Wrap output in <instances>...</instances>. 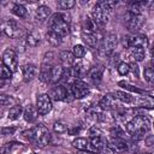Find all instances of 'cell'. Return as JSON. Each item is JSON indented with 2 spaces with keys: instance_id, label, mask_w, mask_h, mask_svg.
I'll return each mask as SVG.
<instances>
[{
  "instance_id": "obj_1",
  "label": "cell",
  "mask_w": 154,
  "mask_h": 154,
  "mask_svg": "<svg viewBox=\"0 0 154 154\" xmlns=\"http://www.w3.org/2000/svg\"><path fill=\"white\" fill-rule=\"evenodd\" d=\"M125 130L132 140H143L146 134L150 130V120L147 116H136L126 122Z\"/></svg>"
},
{
  "instance_id": "obj_2",
  "label": "cell",
  "mask_w": 154,
  "mask_h": 154,
  "mask_svg": "<svg viewBox=\"0 0 154 154\" xmlns=\"http://www.w3.org/2000/svg\"><path fill=\"white\" fill-rule=\"evenodd\" d=\"M70 14L66 12H59L51 17L49 19V30L54 31L59 36L64 37L70 32Z\"/></svg>"
},
{
  "instance_id": "obj_3",
  "label": "cell",
  "mask_w": 154,
  "mask_h": 154,
  "mask_svg": "<svg viewBox=\"0 0 154 154\" xmlns=\"http://www.w3.org/2000/svg\"><path fill=\"white\" fill-rule=\"evenodd\" d=\"M24 136L29 141L34 142L36 146H40V147H46L51 142V134L48 129L42 124H38L35 128L25 131Z\"/></svg>"
},
{
  "instance_id": "obj_4",
  "label": "cell",
  "mask_w": 154,
  "mask_h": 154,
  "mask_svg": "<svg viewBox=\"0 0 154 154\" xmlns=\"http://www.w3.org/2000/svg\"><path fill=\"white\" fill-rule=\"evenodd\" d=\"M118 43V37L113 32H107L106 35L102 36L101 43L97 48L99 54L102 58H111L114 53V48Z\"/></svg>"
},
{
  "instance_id": "obj_5",
  "label": "cell",
  "mask_w": 154,
  "mask_h": 154,
  "mask_svg": "<svg viewBox=\"0 0 154 154\" xmlns=\"http://www.w3.org/2000/svg\"><path fill=\"white\" fill-rule=\"evenodd\" d=\"M0 31H2L10 38H19L23 36V29L18 25L16 20L12 19L4 20L0 25Z\"/></svg>"
},
{
  "instance_id": "obj_6",
  "label": "cell",
  "mask_w": 154,
  "mask_h": 154,
  "mask_svg": "<svg viewBox=\"0 0 154 154\" xmlns=\"http://www.w3.org/2000/svg\"><path fill=\"white\" fill-rule=\"evenodd\" d=\"M125 25L129 29V31L137 34V31L140 29H142V26L146 23V17L143 14H132L130 12H126L125 14Z\"/></svg>"
},
{
  "instance_id": "obj_7",
  "label": "cell",
  "mask_w": 154,
  "mask_h": 154,
  "mask_svg": "<svg viewBox=\"0 0 154 154\" xmlns=\"http://www.w3.org/2000/svg\"><path fill=\"white\" fill-rule=\"evenodd\" d=\"M1 61H2V65H5L12 72L17 71V69H18V58H17V53L13 49H11V48L5 49L2 55H1Z\"/></svg>"
},
{
  "instance_id": "obj_8",
  "label": "cell",
  "mask_w": 154,
  "mask_h": 154,
  "mask_svg": "<svg viewBox=\"0 0 154 154\" xmlns=\"http://www.w3.org/2000/svg\"><path fill=\"white\" fill-rule=\"evenodd\" d=\"M53 103L48 94H40L36 99V109L40 116H46L52 111Z\"/></svg>"
},
{
  "instance_id": "obj_9",
  "label": "cell",
  "mask_w": 154,
  "mask_h": 154,
  "mask_svg": "<svg viewBox=\"0 0 154 154\" xmlns=\"http://www.w3.org/2000/svg\"><path fill=\"white\" fill-rule=\"evenodd\" d=\"M91 19L95 22V24L97 25V28L99 29H102L106 24H107V22H108V13L107 12H105L99 5H97V2L94 5V7H93V10H91Z\"/></svg>"
},
{
  "instance_id": "obj_10",
  "label": "cell",
  "mask_w": 154,
  "mask_h": 154,
  "mask_svg": "<svg viewBox=\"0 0 154 154\" xmlns=\"http://www.w3.org/2000/svg\"><path fill=\"white\" fill-rule=\"evenodd\" d=\"M73 99H82L84 96H87L89 94V87L85 82L81 81V79H76L70 84Z\"/></svg>"
},
{
  "instance_id": "obj_11",
  "label": "cell",
  "mask_w": 154,
  "mask_h": 154,
  "mask_svg": "<svg viewBox=\"0 0 154 154\" xmlns=\"http://www.w3.org/2000/svg\"><path fill=\"white\" fill-rule=\"evenodd\" d=\"M126 42H124V45L128 48H134V47H147L148 46V38L144 34H134L131 36L125 37Z\"/></svg>"
},
{
  "instance_id": "obj_12",
  "label": "cell",
  "mask_w": 154,
  "mask_h": 154,
  "mask_svg": "<svg viewBox=\"0 0 154 154\" xmlns=\"http://www.w3.org/2000/svg\"><path fill=\"white\" fill-rule=\"evenodd\" d=\"M48 96L54 101H65L67 96V87L64 84H55L51 88Z\"/></svg>"
},
{
  "instance_id": "obj_13",
  "label": "cell",
  "mask_w": 154,
  "mask_h": 154,
  "mask_svg": "<svg viewBox=\"0 0 154 154\" xmlns=\"http://www.w3.org/2000/svg\"><path fill=\"white\" fill-rule=\"evenodd\" d=\"M82 40L87 43V46L93 47V48H99L101 40H102V36H100L97 32H89V31L83 30L82 31Z\"/></svg>"
},
{
  "instance_id": "obj_14",
  "label": "cell",
  "mask_w": 154,
  "mask_h": 154,
  "mask_svg": "<svg viewBox=\"0 0 154 154\" xmlns=\"http://www.w3.org/2000/svg\"><path fill=\"white\" fill-rule=\"evenodd\" d=\"M118 105H120V102L116 99V96H114L113 94H106V95H103L102 99H101L100 102H99V107H100L102 111H103V109H106V111L113 109V108H116Z\"/></svg>"
},
{
  "instance_id": "obj_15",
  "label": "cell",
  "mask_w": 154,
  "mask_h": 154,
  "mask_svg": "<svg viewBox=\"0 0 154 154\" xmlns=\"http://www.w3.org/2000/svg\"><path fill=\"white\" fill-rule=\"evenodd\" d=\"M107 147L112 150V152H116V153H124L129 149V144L125 140H122V138H113L108 142L107 141Z\"/></svg>"
},
{
  "instance_id": "obj_16",
  "label": "cell",
  "mask_w": 154,
  "mask_h": 154,
  "mask_svg": "<svg viewBox=\"0 0 154 154\" xmlns=\"http://www.w3.org/2000/svg\"><path fill=\"white\" fill-rule=\"evenodd\" d=\"M22 72H23V79H24V82L29 83V82H31L37 76L38 69L34 64H25L22 67Z\"/></svg>"
},
{
  "instance_id": "obj_17",
  "label": "cell",
  "mask_w": 154,
  "mask_h": 154,
  "mask_svg": "<svg viewBox=\"0 0 154 154\" xmlns=\"http://www.w3.org/2000/svg\"><path fill=\"white\" fill-rule=\"evenodd\" d=\"M102 76H103V66H101V65L94 66L88 71V78L94 84H99L102 79Z\"/></svg>"
},
{
  "instance_id": "obj_18",
  "label": "cell",
  "mask_w": 154,
  "mask_h": 154,
  "mask_svg": "<svg viewBox=\"0 0 154 154\" xmlns=\"http://www.w3.org/2000/svg\"><path fill=\"white\" fill-rule=\"evenodd\" d=\"M89 147L95 152L103 150L105 148H107V140H105L102 136H91L89 140Z\"/></svg>"
},
{
  "instance_id": "obj_19",
  "label": "cell",
  "mask_w": 154,
  "mask_h": 154,
  "mask_svg": "<svg viewBox=\"0 0 154 154\" xmlns=\"http://www.w3.org/2000/svg\"><path fill=\"white\" fill-rule=\"evenodd\" d=\"M113 95L116 96V99H117L120 103H125V105H134V103H136V97L132 96V95L129 94V93L118 90V91L113 93Z\"/></svg>"
},
{
  "instance_id": "obj_20",
  "label": "cell",
  "mask_w": 154,
  "mask_h": 154,
  "mask_svg": "<svg viewBox=\"0 0 154 154\" xmlns=\"http://www.w3.org/2000/svg\"><path fill=\"white\" fill-rule=\"evenodd\" d=\"M37 116H38L37 109H36V107H34L32 105H28V106L23 109V118H24V120L28 122V123H34V122H36Z\"/></svg>"
},
{
  "instance_id": "obj_21",
  "label": "cell",
  "mask_w": 154,
  "mask_h": 154,
  "mask_svg": "<svg viewBox=\"0 0 154 154\" xmlns=\"http://www.w3.org/2000/svg\"><path fill=\"white\" fill-rule=\"evenodd\" d=\"M51 16V8L46 5H41L35 10V19L38 22L46 20Z\"/></svg>"
},
{
  "instance_id": "obj_22",
  "label": "cell",
  "mask_w": 154,
  "mask_h": 154,
  "mask_svg": "<svg viewBox=\"0 0 154 154\" xmlns=\"http://www.w3.org/2000/svg\"><path fill=\"white\" fill-rule=\"evenodd\" d=\"M55 54L53 52H47L43 57L42 64H41V70H51L55 64Z\"/></svg>"
},
{
  "instance_id": "obj_23",
  "label": "cell",
  "mask_w": 154,
  "mask_h": 154,
  "mask_svg": "<svg viewBox=\"0 0 154 154\" xmlns=\"http://www.w3.org/2000/svg\"><path fill=\"white\" fill-rule=\"evenodd\" d=\"M40 42H41V37H40V35L37 32L30 31V32L26 34V36H25L26 46H29V47H37L40 45Z\"/></svg>"
},
{
  "instance_id": "obj_24",
  "label": "cell",
  "mask_w": 154,
  "mask_h": 154,
  "mask_svg": "<svg viewBox=\"0 0 154 154\" xmlns=\"http://www.w3.org/2000/svg\"><path fill=\"white\" fill-rule=\"evenodd\" d=\"M59 59H60V61H61V64L65 66V67H70V66H72V64L75 63V57L72 55V53L71 52H69V51H63L60 54H59Z\"/></svg>"
},
{
  "instance_id": "obj_25",
  "label": "cell",
  "mask_w": 154,
  "mask_h": 154,
  "mask_svg": "<svg viewBox=\"0 0 154 154\" xmlns=\"http://www.w3.org/2000/svg\"><path fill=\"white\" fill-rule=\"evenodd\" d=\"M63 71H64V67L61 65H54L51 69V83H54L55 84V83L60 82Z\"/></svg>"
},
{
  "instance_id": "obj_26",
  "label": "cell",
  "mask_w": 154,
  "mask_h": 154,
  "mask_svg": "<svg viewBox=\"0 0 154 154\" xmlns=\"http://www.w3.org/2000/svg\"><path fill=\"white\" fill-rule=\"evenodd\" d=\"M130 55L134 59V63L142 61L146 58V51L142 47H134V48H130Z\"/></svg>"
},
{
  "instance_id": "obj_27",
  "label": "cell",
  "mask_w": 154,
  "mask_h": 154,
  "mask_svg": "<svg viewBox=\"0 0 154 154\" xmlns=\"http://www.w3.org/2000/svg\"><path fill=\"white\" fill-rule=\"evenodd\" d=\"M46 40H47L48 43H51V45L54 46V47L61 45V42H63V37L59 36L58 34H55V32L52 31V30H48V32L46 34Z\"/></svg>"
},
{
  "instance_id": "obj_28",
  "label": "cell",
  "mask_w": 154,
  "mask_h": 154,
  "mask_svg": "<svg viewBox=\"0 0 154 154\" xmlns=\"http://www.w3.org/2000/svg\"><path fill=\"white\" fill-rule=\"evenodd\" d=\"M109 134H111V136H112L113 138H122V140H125L128 132H126L120 125H114L113 128H111Z\"/></svg>"
},
{
  "instance_id": "obj_29",
  "label": "cell",
  "mask_w": 154,
  "mask_h": 154,
  "mask_svg": "<svg viewBox=\"0 0 154 154\" xmlns=\"http://www.w3.org/2000/svg\"><path fill=\"white\" fill-rule=\"evenodd\" d=\"M72 146L77 148V150H88L89 148V140L83 137H77L72 141Z\"/></svg>"
},
{
  "instance_id": "obj_30",
  "label": "cell",
  "mask_w": 154,
  "mask_h": 154,
  "mask_svg": "<svg viewBox=\"0 0 154 154\" xmlns=\"http://www.w3.org/2000/svg\"><path fill=\"white\" fill-rule=\"evenodd\" d=\"M97 5H99L105 12L109 13V12H112V11L114 10V7L118 5V1H116V0H102V1H99Z\"/></svg>"
},
{
  "instance_id": "obj_31",
  "label": "cell",
  "mask_w": 154,
  "mask_h": 154,
  "mask_svg": "<svg viewBox=\"0 0 154 154\" xmlns=\"http://www.w3.org/2000/svg\"><path fill=\"white\" fill-rule=\"evenodd\" d=\"M11 12H12L14 16L19 17V18H25V17H26V13H28V10H26L25 6L22 5V4H14V5L12 6V8H11Z\"/></svg>"
},
{
  "instance_id": "obj_32",
  "label": "cell",
  "mask_w": 154,
  "mask_h": 154,
  "mask_svg": "<svg viewBox=\"0 0 154 154\" xmlns=\"http://www.w3.org/2000/svg\"><path fill=\"white\" fill-rule=\"evenodd\" d=\"M23 113V107L20 105H14L10 108L8 113H7V117L10 120H16L19 118V116Z\"/></svg>"
},
{
  "instance_id": "obj_33",
  "label": "cell",
  "mask_w": 154,
  "mask_h": 154,
  "mask_svg": "<svg viewBox=\"0 0 154 154\" xmlns=\"http://www.w3.org/2000/svg\"><path fill=\"white\" fill-rule=\"evenodd\" d=\"M72 55L75 57V59H78V60H81L85 54H87V49L84 48V46H82V45H75L73 47H72Z\"/></svg>"
},
{
  "instance_id": "obj_34",
  "label": "cell",
  "mask_w": 154,
  "mask_h": 154,
  "mask_svg": "<svg viewBox=\"0 0 154 154\" xmlns=\"http://www.w3.org/2000/svg\"><path fill=\"white\" fill-rule=\"evenodd\" d=\"M84 30L89 31V32H97L99 31V28L95 24V22L88 16L84 18Z\"/></svg>"
},
{
  "instance_id": "obj_35",
  "label": "cell",
  "mask_w": 154,
  "mask_h": 154,
  "mask_svg": "<svg viewBox=\"0 0 154 154\" xmlns=\"http://www.w3.org/2000/svg\"><path fill=\"white\" fill-rule=\"evenodd\" d=\"M76 5L75 0H60L57 2V7L59 10H71Z\"/></svg>"
},
{
  "instance_id": "obj_36",
  "label": "cell",
  "mask_w": 154,
  "mask_h": 154,
  "mask_svg": "<svg viewBox=\"0 0 154 154\" xmlns=\"http://www.w3.org/2000/svg\"><path fill=\"white\" fill-rule=\"evenodd\" d=\"M67 129H69V126H67L64 122L58 120V122H55V123L53 124V130H54L57 134H65V132H67Z\"/></svg>"
},
{
  "instance_id": "obj_37",
  "label": "cell",
  "mask_w": 154,
  "mask_h": 154,
  "mask_svg": "<svg viewBox=\"0 0 154 154\" xmlns=\"http://www.w3.org/2000/svg\"><path fill=\"white\" fill-rule=\"evenodd\" d=\"M117 71H118V73H119L120 76L128 75V73L130 72V65H129V63H125V61L119 63V64L117 65Z\"/></svg>"
},
{
  "instance_id": "obj_38",
  "label": "cell",
  "mask_w": 154,
  "mask_h": 154,
  "mask_svg": "<svg viewBox=\"0 0 154 154\" xmlns=\"http://www.w3.org/2000/svg\"><path fill=\"white\" fill-rule=\"evenodd\" d=\"M12 75H13V72L11 71V70H8L5 65H0V78H4V79H6V81H11V78H12Z\"/></svg>"
},
{
  "instance_id": "obj_39",
  "label": "cell",
  "mask_w": 154,
  "mask_h": 154,
  "mask_svg": "<svg viewBox=\"0 0 154 154\" xmlns=\"http://www.w3.org/2000/svg\"><path fill=\"white\" fill-rule=\"evenodd\" d=\"M38 78L42 83H51V70H41Z\"/></svg>"
},
{
  "instance_id": "obj_40",
  "label": "cell",
  "mask_w": 154,
  "mask_h": 154,
  "mask_svg": "<svg viewBox=\"0 0 154 154\" xmlns=\"http://www.w3.org/2000/svg\"><path fill=\"white\" fill-rule=\"evenodd\" d=\"M119 85H120V87H123L124 89L129 90V91H132V93H137V94H143V93H144L142 89H140V88H136V87H134V85H130V84H128V83H124V82H119Z\"/></svg>"
},
{
  "instance_id": "obj_41",
  "label": "cell",
  "mask_w": 154,
  "mask_h": 154,
  "mask_svg": "<svg viewBox=\"0 0 154 154\" xmlns=\"http://www.w3.org/2000/svg\"><path fill=\"white\" fill-rule=\"evenodd\" d=\"M143 76H144V79L148 82V83H152L153 82V77H154V73H153V69L152 67H146L144 71H143Z\"/></svg>"
},
{
  "instance_id": "obj_42",
  "label": "cell",
  "mask_w": 154,
  "mask_h": 154,
  "mask_svg": "<svg viewBox=\"0 0 154 154\" xmlns=\"http://www.w3.org/2000/svg\"><path fill=\"white\" fill-rule=\"evenodd\" d=\"M12 101H13V100H12V97H11L10 95H7V94H0V106H1V107L8 105V103L12 102Z\"/></svg>"
},
{
  "instance_id": "obj_43",
  "label": "cell",
  "mask_w": 154,
  "mask_h": 154,
  "mask_svg": "<svg viewBox=\"0 0 154 154\" xmlns=\"http://www.w3.org/2000/svg\"><path fill=\"white\" fill-rule=\"evenodd\" d=\"M130 65V71L134 73L135 77H138V66L136 63H132V64H129Z\"/></svg>"
},
{
  "instance_id": "obj_44",
  "label": "cell",
  "mask_w": 154,
  "mask_h": 154,
  "mask_svg": "<svg viewBox=\"0 0 154 154\" xmlns=\"http://www.w3.org/2000/svg\"><path fill=\"white\" fill-rule=\"evenodd\" d=\"M16 131V128H2L1 130H0V132L2 134V135H11V134H13Z\"/></svg>"
},
{
  "instance_id": "obj_45",
  "label": "cell",
  "mask_w": 154,
  "mask_h": 154,
  "mask_svg": "<svg viewBox=\"0 0 154 154\" xmlns=\"http://www.w3.org/2000/svg\"><path fill=\"white\" fill-rule=\"evenodd\" d=\"M78 131H79V128H73V129H67V132H69V134H71V135H76V134H78Z\"/></svg>"
},
{
  "instance_id": "obj_46",
  "label": "cell",
  "mask_w": 154,
  "mask_h": 154,
  "mask_svg": "<svg viewBox=\"0 0 154 154\" xmlns=\"http://www.w3.org/2000/svg\"><path fill=\"white\" fill-rule=\"evenodd\" d=\"M8 82H10V81H6V79H4V78H0V89L4 88V87H6Z\"/></svg>"
},
{
  "instance_id": "obj_47",
  "label": "cell",
  "mask_w": 154,
  "mask_h": 154,
  "mask_svg": "<svg viewBox=\"0 0 154 154\" xmlns=\"http://www.w3.org/2000/svg\"><path fill=\"white\" fill-rule=\"evenodd\" d=\"M76 154H96L94 152H89V150H77Z\"/></svg>"
},
{
  "instance_id": "obj_48",
  "label": "cell",
  "mask_w": 154,
  "mask_h": 154,
  "mask_svg": "<svg viewBox=\"0 0 154 154\" xmlns=\"http://www.w3.org/2000/svg\"><path fill=\"white\" fill-rule=\"evenodd\" d=\"M0 10H1V6H0Z\"/></svg>"
},
{
  "instance_id": "obj_49",
  "label": "cell",
  "mask_w": 154,
  "mask_h": 154,
  "mask_svg": "<svg viewBox=\"0 0 154 154\" xmlns=\"http://www.w3.org/2000/svg\"><path fill=\"white\" fill-rule=\"evenodd\" d=\"M0 32H1V31H0Z\"/></svg>"
}]
</instances>
